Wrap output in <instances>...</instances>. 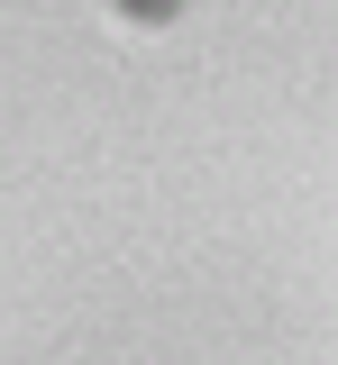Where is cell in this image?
Masks as SVG:
<instances>
[{
	"mask_svg": "<svg viewBox=\"0 0 338 365\" xmlns=\"http://www.w3.org/2000/svg\"><path fill=\"white\" fill-rule=\"evenodd\" d=\"M128 9H174V0H128Z\"/></svg>",
	"mask_w": 338,
	"mask_h": 365,
	"instance_id": "cell-1",
	"label": "cell"
}]
</instances>
